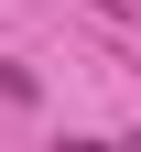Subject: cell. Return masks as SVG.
<instances>
[{
    "mask_svg": "<svg viewBox=\"0 0 141 152\" xmlns=\"http://www.w3.org/2000/svg\"><path fill=\"white\" fill-rule=\"evenodd\" d=\"M119 152H141V141H119Z\"/></svg>",
    "mask_w": 141,
    "mask_h": 152,
    "instance_id": "cell-1",
    "label": "cell"
}]
</instances>
